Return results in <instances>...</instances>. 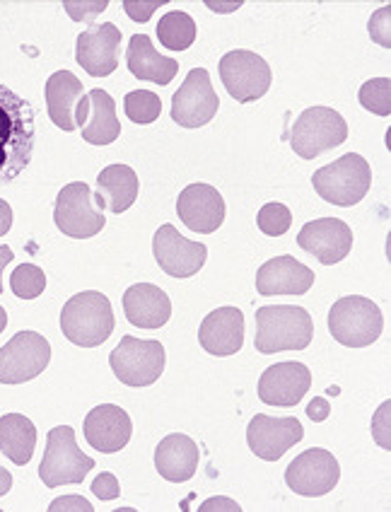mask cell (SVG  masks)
<instances>
[{"mask_svg":"<svg viewBox=\"0 0 391 512\" xmlns=\"http://www.w3.org/2000/svg\"><path fill=\"white\" fill-rule=\"evenodd\" d=\"M34 153V109L25 97L0 85V186L27 170Z\"/></svg>","mask_w":391,"mask_h":512,"instance_id":"cell-1","label":"cell"},{"mask_svg":"<svg viewBox=\"0 0 391 512\" xmlns=\"http://www.w3.org/2000/svg\"><path fill=\"white\" fill-rule=\"evenodd\" d=\"M314 336V322L305 307L271 305L256 310V351L271 356L280 351H305Z\"/></svg>","mask_w":391,"mask_h":512,"instance_id":"cell-2","label":"cell"},{"mask_svg":"<svg viewBox=\"0 0 391 512\" xmlns=\"http://www.w3.org/2000/svg\"><path fill=\"white\" fill-rule=\"evenodd\" d=\"M114 310L107 295L97 290L73 295L61 310V331L80 348L102 346L114 334Z\"/></svg>","mask_w":391,"mask_h":512,"instance_id":"cell-3","label":"cell"},{"mask_svg":"<svg viewBox=\"0 0 391 512\" xmlns=\"http://www.w3.org/2000/svg\"><path fill=\"white\" fill-rule=\"evenodd\" d=\"M312 186L326 203L348 208L367 196L372 186V170L363 155L348 153L314 172Z\"/></svg>","mask_w":391,"mask_h":512,"instance_id":"cell-4","label":"cell"},{"mask_svg":"<svg viewBox=\"0 0 391 512\" xmlns=\"http://www.w3.org/2000/svg\"><path fill=\"white\" fill-rule=\"evenodd\" d=\"M329 331L338 343L348 348H365L382 336V310L363 295H346L329 310Z\"/></svg>","mask_w":391,"mask_h":512,"instance_id":"cell-5","label":"cell"},{"mask_svg":"<svg viewBox=\"0 0 391 512\" xmlns=\"http://www.w3.org/2000/svg\"><path fill=\"white\" fill-rule=\"evenodd\" d=\"M90 469H95V459L80 450L73 428L58 426L49 430L42 467H39L46 488L83 484Z\"/></svg>","mask_w":391,"mask_h":512,"instance_id":"cell-6","label":"cell"},{"mask_svg":"<svg viewBox=\"0 0 391 512\" xmlns=\"http://www.w3.org/2000/svg\"><path fill=\"white\" fill-rule=\"evenodd\" d=\"M348 141V121L336 109L309 107L297 116L290 133V145L302 160H314L326 150Z\"/></svg>","mask_w":391,"mask_h":512,"instance_id":"cell-7","label":"cell"},{"mask_svg":"<svg viewBox=\"0 0 391 512\" xmlns=\"http://www.w3.org/2000/svg\"><path fill=\"white\" fill-rule=\"evenodd\" d=\"M54 223L66 237L73 240H87L104 230L107 218H104L102 206L97 196L92 194L90 184L73 182L58 191L54 206Z\"/></svg>","mask_w":391,"mask_h":512,"instance_id":"cell-8","label":"cell"},{"mask_svg":"<svg viewBox=\"0 0 391 512\" xmlns=\"http://www.w3.org/2000/svg\"><path fill=\"white\" fill-rule=\"evenodd\" d=\"M116 380L128 387H150L165 372V346L160 341H143L124 336L119 346L109 353Z\"/></svg>","mask_w":391,"mask_h":512,"instance_id":"cell-9","label":"cell"},{"mask_svg":"<svg viewBox=\"0 0 391 512\" xmlns=\"http://www.w3.org/2000/svg\"><path fill=\"white\" fill-rule=\"evenodd\" d=\"M220 80L235 102L249 104L261 100L271 90V66L254 51H230L220 58Z\"/></svg>","mask_w":391,"mask_h":512,"instance_id":"cell-10","label":"cell"},{"mask_svg":"<svg viewBox=\"0 0 391 512\" xmlns=\"http://www.w3.org/2000/svg\"><path fill=\"white\" fill-rule=\"evenodd\" d=\"M51 346L37 331H17L0 348V384H22L49 368Z\"/></svg>","mask_w":391,"mask_h":512,"instance_id":"cell-11","label":"cell"},{"mask_svg":"<svg viewBox=\"0 0 391 512\" xmlns=\"http://www.w3.org/2000/svg\"><path fill=\"white\" fill-rule=\"evenodd\" d=\"M338 479H341V467H338L336 457L322 447L305 450L285 469V484L297 496L305 498L326 496L334 491Z\"/></svg>","mask_w":391,"mask_h":512,"instance_id":"cell-12","label":"cell"},{"mask_svg":"<svg viewBox=\"0 0 391 512\" xmlns=\"http://www.w3.org/2000/svg\"><path fill=\"white\" fill-rule=\"evenodd\" d=\"M218 107L220 100L210 83V73L206 68H194L186 75L184 85L174 92L172 121L184 128H201L213 121Z\"/></svg>","mask_w":391,"mask_h":512,"instance_id":"cell-13","label":"cell"},{"mask_svg":"<svg viewBox=\"0 0 391 512\" xmlns=\"http://www.w3.org/2000/svg\"><path fill=\"white\" fill-rule=\"evenodd\" d=\"M153 254L167 276L191 278L206 264L208 247L201 242L186 240L174 225H162L153 237Z\"/></svg>","mask_w":391,"mask_h":512,"instance_id":"cell-14","label":"cell"},{"mask_svg":"<svg viewBox=\"0 0 391 512\" xmlns=\"http://www.w3.org/2000/svg\"><path fill=\"white\" fill-rule=\"evenodd\" d=\"M121 54V29L114 22L90 25L78 34L75 42V58L92 78H107L119 66Z\"/></svg>","mask_w":391,"mask_h":512,"instance_id":"cell-15","label":"cell"},{"mask_svg":"<svg viewBox=\"0 0 391 512\" xmlns=\"http://www.w3.org/2000/svg\"><path fill=\"white\" fill-rule=\"evenodd\" d=\"M302 438H305V430L295 416L271 418L266 413H256L247 428L249 447L256 457L266 462H278Z\"/></svg>","mask_w":391,"mask_h":512,"instance_id":"cell-16","label":"cell"},{"mask_svg":"<svg viewBox=\"0 0 391 512\" xmlns=\"http://www.w3.org/2000/svg\"><path fill=\"white\" fill-rule=\"evenodd\" d=\"M75 126H80L83 141L90 145H109L121 136V121L116 116V104L107 90L95 87L85 92L75 109Z\"/></svg>","mask_w":391,"mask_h":512,"instance_id":"cell-17","label":"cell"},{"mask_svg":"<svg viewBox=\"0 0 391 512\" xmlns=\"http://www.w3.org/2000/svg\"><path fill=\"white\" fill-rule=\"evenodd\" d=\"M297 244L307 254L317 256L319 264H341L353 249V230L338 218H319L307 223L297 235Z\"/></svg>","mask_w":391,"mask_h":512,"instance_id":"cell-18","label":"cell"},{"mask_svg":"<svg viewBox=\"0 0 391 512\" xmlns=\"http://www.w3.org/2000/svg\"><path fill=\"white\" fill-rule=\"evenodd\" d=\"M312 387V372L302 363H278L264 370L259 380V399L268 406H297Z\"/></svg>","mask_w":391,"mask_h":512,"instance_id":"cell-19","label":"cell"},{"mask_svg":"<svg viewBox=\"0 0 391 512\" xmlns=\"http://www.w3.org/2000/svg\"><path fill=\"white\" fill-rule=\"evenodd\" d=\"M177 215L189 230L210 235L225 223V201L210 184H191L179 194Z\"/></svg>","mask_w":391,"mask_h":512,"instance_id":"cell-20","label":"cell"},{"mask_svg":"<svg viewBox=\"0 0 391 512\" xmlns=\"http://www.w3.org/2000/svg\"><path fill=\"white\" fill-rule=\"evenodd\" d=\"M85 440L87 445L104 455H114V452L124 450L133 435L131 416L116 404L95 406L85 418Z\"/></svg>","mask_w":391,"mask_h":512,"instance_id":"cell-21","label":"cell"},{"mask_svg":"<svg viewBox=\"0 0 391 512\" xmlns=\"http://www.w3.org/2000/svg\"><path fill=\"white\" fill-rule=\"evenodd\" d=\"M198 343L210 356H235L244 346V314L237 307H220L203 319Z\"/></svg>","mask_w":391,"mask_h":512,"instance_id":"cell-22","label":"cell"},{"mask_svg":"<svg viewBox=\"0 0 391 512\" xmlns=\"http://www.w3.org/2000/svg\"><path fill=\"white\" fill-rule=\"evenodd\" d=\"M314 285V271L295 256H276L256 271L259 295H305Z\"/></svg>","mask_w":391,"mask_h":512,"instance_id":"cell-23","label":"cell"},{"mask_svg":"<svg viewBox=\"0 0 391 512\" xmlns=\"http://www.w3.org/2000/svg\"><path fill=\"white\" fill-rule=\"evenodd\" d=\"M126 319L138 329H160L172 317L167 293L153 283H136L124 293Z\"/></svg>","mask_w":391,"mask_h":512,"instance_id":"cell-24","label":"cell"},{"mask_svg":"<svg viewBox=\"0 0 391 512\" xmlns=\"http://www.w3.org/2000/svg\"><path fill=\"white\" fill-rule=\"evenodd\" d=\"M157 474L172 484H184L194 479L198 469V447L196 442L184 433H172L157 445L155 450Z\"/></svg>","mask_w":391,"mask_h":512,"instance_id":"cell-25","label":"cell"},{"mask_svg":"<svg viewBox=\"0 0 391 512\" xmlns=\"http://www.w3.org/2000/svg\"><path fill=\"white\" fill-rule=\"evenodd\" d=\"M128 71L136 75L138 80H148V83L169 85L174 75L179 73V63L174 58L157 54L153 39L148 34H133L126 49Z\"/></svg>","mask_w":391,"mask_h":512,"instance_id":"cell-26","label":"cell"},{"mask_svg":"<svg viewBox=\"0 0 391 512\" xmlns=\"http://www.w3.org/2000/svg\"><path fill=\"white\" fill-rule=\"evenodd\" d=\"M85 87L70 71H58L46 80V109L61 131H75V109L83 100Z\"/></svg>","mask_w":391,"mask_h":512,"instance_id":"cell-27","label":"cell"},{"mask_svg":"<svg viewBox=\"0 0 391 512\" xmlns=\"http://www.w3.org/2000/svg\"><path fill=\"white\" fill-rule=\"evenodd\" d=\"M138 174L128 165H109L97 177V201L104 211L126 213L138 199Z\"/></svg>","mask_w":391,"mask_h":512,"instance_id":"cell-28","label":"cell"},{"mask_svg":"<svg viewBox=\"0 0 391 512\" xmlns=\"http://www.w3.org/2000/svg\"><path fill=\"white\" fill-rule=\"evenodd\" d=\"M37 450V428L22 413H5L0 418V452L17 464L25 467Z\"/></svg>","mask_w":391,"mask_h":512,"instance_id":"cell-29","label":"cell"},{"mask_svg":"<svg viewBox=\"0 0 391 512\" xmlns=\"http://www.w3.org/2000/svg\"><path fill=\"white\" fill-rule=\"evenodd\" d=\"M157 39L169 51H186L196 42V22L184 10H172L157 22Z\"/></svg>","mask_w":391,"mask_h":512,"instance_id":"cell-30","label":"cell"},{"mask_svg":"<svg viewBox=\"0 0 391 512\" xmlns=\"http://www.w3.org/2000/svg\"><path fill=\"white\" fill-rule=\"evenodd\" d=\"M126 116L133 124L148 126L155 124L162 114V100L150 90H133L124 97Z\"/></svg>","mask_w":391,"mask_h":512,"instance_id":"cell-31","label":"cell"},{"mask_svg":"<svg viewBox=\"0 0 391 512\" xmlns=\"http://www.w3.org/2000/svg\"><path fill=\"white\" fill-rule=\"evenodd\" d=\"M10 288L20 300H34L46 290V273L34 264H20L10 276Z\"/></svg>","mask_w":391,"mask_h":512,"instance_id":"cell-32","label":"cell"},{"mask_svg":"<svg viewBox=\"0 0 391 512\" xmlns=\"http://www.w3.org/2000/svg\"><path fill=\"white\" fill-rule=\"evenodd\" d=\"M358 100L367 112L377 116H391V80L389 78L367 80V83L360 87Z\"/></svg>","mask_w":391,"mask_h":512,"instance_id":"cell-33","label":"cell"},{"mask_svg":"<svg viewBox=\"0 0 391 512\" xmlns=\"http://www.w3.org/2000/svg\"><path fill=\"white\" fill-rule=\"evenodd\" d=\"M256 225L268 237H283L293 225V213L283 203H266L256 215Z\"/></svg>","mask_w":391,"mask_h":512,"instance_id":"cell-34","label":"cell"},{"mask_svg":"<svg viewBox=\"0 0 391 512\" xmlns=\"http://www.w3.org/2000/svg\"><path fill=\"white\" fill-rule=\"evenodd\" d=\"M370 37L372 42L384 46V49H391V8H379L370 17Z\"/></svg>","mask_w":391,"mask_h":512,"instance_id":"cell-35","label":"cell"},{"mask_svg":"<svg viewBox=\"0 0 391 512\" xmlns=\"http://www.w3.org/2000/svg\"><path fill=\"white\" fill-rule=\"evenodd\" d=\"M107 0H63V8L70 15V20L85 22L107 10Z\"/></svg>","mask_w":391,"mask_h":512,"instance_id":"cell-36","label":"cell"},{"mask_svg":"<svg viewBox=\"0 0 391 512\" xmlns=\"http://www.w3.org/2000/svg\"><path fill=\"white\" fill-rule=\"evenodd\" d=\"M389 411H391V401L387 399L382 406H379L375 418H372V438L382 450H391V440H389Z\"/></svg>","mask_w":391,"mask_h":512,"instance_id":"cell-37","label":"cell"},{"mask_svg":"<svg viewBox=\"0 0 391 512\" xmlns=\"http://www.w3.org/2000/svg\"><path fill=\"white\" fill-rule=\"evenodd\" d=\"M165 0H124L126 15L133 22H148L157 8H162Z\"/></svg>","mask_w":391,"mask_h":512,"instance_id":"cell-38","label":"cell"},{"mask_svg":"<svg viewBox=\"0 0 391 512\" xmlns=\"http://www.w3.org/2000/svg\"><path fill=\"white\" fill-rule=\"evenodd\" d=\"M92 493H95L99 500H114L121 496V486H119V481H116L114 474L102 471V474L92 481Z\"/></svg>","mask_w":391,"mask_h":512,"instance_id":"cell-39","label":"cell"},{"mask_svg":"<svg viewBox=\"0 0 391 512\" xmlns=\"http://www.w3.org/2000/svg\"><path fill=\"white\" fill-rule=\"evenodd\" d=\"M51 512H92L95 508L90 505V500L83 496H63L56 498L54 503L49 505Z\"/></svg>","mask_w":391,"mask_h":512,"instance_id":"cell-40","label":"cell"},{"mask_svg":"<svg viewBox=\"0 0 391 512\" xmlns=\"http://www.w3.org/2000/svg\"><path fill=\"white\" fill-rule=\"evenodd\" d=\"M329 413H331V406H329V401H326L324 397H314L312 401H309V406H307L309 421L324 423L326 418H329Z\"/></svg>","mask_w":391,"mask_h":512,"instance_id":"cell-41","label":"cell"},{"mask_svg":"<svg viewBox=\"0 0 391 512\" xmlns=\"http://www.w3.org/2000/svg\"><path fill=\"white\" fill-rule=\"evenodd\" d=\"M220 510L239 512L242 508H239L235 500H230V498H210L201 505V508H198V512H220Z\"/></svg>","mask_w":391,"mask_h":512,"instance_id":"cell-42","label":"cell"},{"mask_svg":"<svg viewBox=\"0 0 391 512\" xmlns=\"http://www.w3.org/2000/svg\"><path fill=\"white\" fill-rule=\"evenodd\" d=\"M10 228H13V208L8 201L0 199V237L8 235Z\"/></svg>","mask_w":391,"mask_h":512,"instance_id":"cell-43","label":"cell"},{"mask_svg":"<svg viewBox=\"0 0 391 512\" xmlns=\"http://www.w3.org/2000/svg\"><path fill=\"white\" fill-rule=\"evenodd\" d=\"M206 5L213 13H235L239 5H244L242 0H235V3H220V0H206Z\"/></svg>","mask_w":391,"mask_h":512,"instance_id":"cell-44","label":"cell"},{"mask_svg":"<svg viewBox=\"0 0 391 512\" xmlns=\"http://www.w3.org/2000/svg\"><path fill=\"white\" fill-rule=\"evenodd\" d=\"M13 259H15L13 249H10L8 244H0V295H3V271Z\"/></svg>","mask_w":391,"mask_h":512,"instance_id":"cell-45","label":"cell"},{"mask_svg":"<svg viewBox=\"0 0 391 512\" xmlns=\"http://www.w3.org/2000/svg\"><path fill=\"white\" fill-rule=\"evenodd\" d=\"M10 488H13V474H10L8 469L0 467V496H5Z\"/></svg>","mask_w":391,"mask_h":512,"instance_id":"cell-46","label":"cell"},{"mask_svg":"<svg viewBox=\"0 0 391 512\" xmlns=\"http://www.w3.org/2000/svg\"><path fill=\"white\" fill-rule=\"evenodd\" d=\"M5 327H8V314H5L3 307H0V334H3Z\"/></svg>","mask_w":391,"mask_h":512,"instance_id":"cell-47","label":"cell"}]
</instances>
